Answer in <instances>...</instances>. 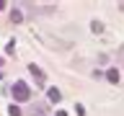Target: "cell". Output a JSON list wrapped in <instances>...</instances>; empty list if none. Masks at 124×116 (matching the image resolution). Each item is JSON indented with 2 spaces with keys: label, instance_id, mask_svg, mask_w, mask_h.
Masks as SVG:
<instances>
[{
  "label": "cell",
  "instance_id": "1",
  "mask_svg": "<svg viewBox=\"0 0 124 116\" xmlns=\"http://www.w3.org/2000/svg\"><path fill=\"white\" fill-rule=\"evenodd\" d=\"M10 93H13L16 103H26V101L31 98V88L23 83V80H16V83H13V88H10Z\"/></svg>",
  "mask_w": 124,
  "mask_h": 116
},
{
  "label": "cell",
  "instance_id": "2",
  "mask_svg": "<svg viewBox=\"0 0 124 116\" xmlns=\"http://www.w3.org/2000/svg\"><path fill=\"white\" fill-rule=\"evenodd\" d=\"M29 72L39 80V85H44V80H46V77H44V72H41V67H36V65H29Z\"/></svg>",
  "mask_w": 124,
  "mask_h": 116
},
{
  "label": "cell",
  "instance_id": "3",
  "mask_svg": "<svg viewBox=\"0 0 124 116\" xmlns=\"http://www.w3.org/2000/svg\"><path fill=\"white\" fill-rule=\"evenodd\" d=\"M119 77H122V75H119L116 67H108L106 70V80H108V83H119Z\"/></svg>",
  "mask_w": 124,
  "mask_h": 116
},
{
  "label": "cell",
  "instance_id": "4",
  "mask_svg": "<svg viewBox=\"0 0 124 116\" xmlns=\"http://www.w3.org/2000/svg\"><path fill=\"white\" fill-rule=\"evenodd\" d=\"M46 98L52 101V103H60V98H62V93L57 90V88H49V90H46Z\"/></svg>",
  "mask_w": 124,
  "mask_h": 116
},
{
  "label": "cell",
  "instance_id": "5",
  "mask_svg": "<svg viewBox=\"0 0 124 116\" xmlns=\"http://www.w3.org/2000/svg\"><path fill=\"white\" fill-rule=\"evenodd\" d=\"M10 21H13V23H21V21H23L21 10H16V8H13V10H10Z\"/></svg>",
  "mask_w": 124,
  "mask_h": 116
},
{
  "label": "cell",
  "instance_id": "6",
  "mask_svg": "<svg viewBox=\"0 0 124 116\" xmlns=\"http://www.w3.org/2000/svg\"><path fill=\"white\" fill-rule=\"evenodd\" d=\"M91 29L96 31V34H101V31H103V23H101V21H93V23H91Z\"/></svg>",
  "mask_w": 124,
  "mask_h": 116
},
{
  "label": "cell",
  "instance_id": "7",
  "mask_svg": "<svg viewBox=\"0 0 124 116\" xmlns=\"http://www.w3.org/2000/svg\"><path fill=\"white\" fill-rule=\"evenodd\" d=\"M8 114H10V116H21V108H18V106H16V103H13V106L8 108Z\"/></svg>",
  "mask_w": 124,
  "mask_h": 116
},
{
  "label": "cell",
  "instance_id": "8",
  "mask_svg": "<svg viewBox=\"0 0 124 116\" xmlns=\"http://www.w3.org/2000/svg\"><path fill=\"white\" fill-rule=\"evenodd\" d=\"M119 59H124V44L119 46Z\"/></svg>",
  "mask_w": 124,
  "mask_h": 116
},
{
  "label": "cell",
  "instance_id": "9",
  "mask_svg": "<svg viewBox=\"0 0 124 116\" xmlns=\"http://www.w3.org/2000/svg\"><path fill=\"white\" fill-rule=\"evenodd\" d=\"M3 8H5V3H3V0H0V10H3Z\"/></svg>",
  "mask_w": 124,
  "mask_h": 116
},
{
  "label": "cell",
  "instance_id": "10",
  "mask_svg": "<svg viewBox=\"0 0 124 116\" xmlns=\"http://www.w3.org/2000/svg\"><path fill=\"white\" fill-rule=\"evenodd\" d=\"M0 67H3V57H0Z\"/></svg>",
  "mask_w": 124,
  "mask_h": 116
}]
</instances>
